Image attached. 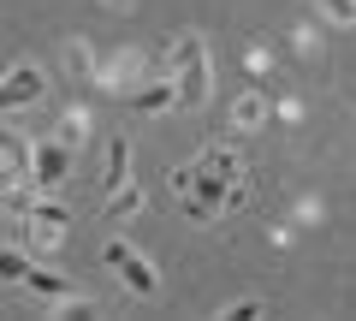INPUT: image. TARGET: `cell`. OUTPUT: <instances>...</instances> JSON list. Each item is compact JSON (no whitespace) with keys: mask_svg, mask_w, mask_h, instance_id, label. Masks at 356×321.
I'll return each mask as SVG.
<instances>
[{"mask_svg":"<svg viewBox=\"0 0 356 321\" xmlns=\"http://www.w3.org/2000/svg\"><path fill=\"white\" fill-rule=\"evenodd\" d=\"M0 161H6V185H24L30 173H36V149H30L18 131H6V143H0Z\"/></svg>","mask_w":356,"mask_h":321,"instance_id":"cell-11","label":"cell"},{"mask_svg":"<svg viewBox=\"0 0 356 321\" xmlns=\"http://www.w3.org/2000/svg\"><path fill=\"white\" fill-rule=\"evenodd\" d=\"M42 95H48V72L30 60H18L13 72H6V84H0V107L6 113H24V107H36Z\"/></svg>","mask_w":356,"mask_h":321,"instance_id":"cell-2","label":"cell"},{"mask_svg":"<svg viewBox=\"0 0 356 321\" xmlns=\"http://www.w3.org/2000/svg\"><path fill=\"white\" fill-rule=\"evenodd\" d=\"M65 65H72L77 77H89V72H95V54H89V42H65Z\"/></svg>","mask_w":356,"mask_h":321,"instance_id":"cell-19","label":"cell"},{"mask_svg":"<svg viewBox=\"0 0 356 321\" xmlns=\"http://www.w3.org/2000/svg\"><path fill=\"white\" fill-rule=\"evenodd\" d=\"M226 315H232V321H255V315H261V304H255V297H243V304H232Z\"/></svg>","mask_w":356,"mask_h":321,"instance_id":"cell-20","label":"cell"},{"mask_svg":"<svg viewBox=\"0 0 356 321\" xmlns=\"http://www.w3.org/2000/svg\"><path fill=\"white\" fill-rule=\"evenodd\" d=\"M178 214H184V220H196V226H208V220H214V208H208L196 191H184V196H178Z\"/></svg>","mask_w":356,"mask_h":321,"instance_id":"cell-18","label":"cell"},{"mask_svg":"<svg viewBox=\"0 0 356 321\" xmlns=\"http://www.w3.org/2000/svg\"><path fill=\"white\" fill-rule=\"evenodd\" d=\"M315 13L332 30H356V0H315Z\"/></svg>","mask_w":356,"mask_h":321,"instance_id":"cell-14","label":"cell"},{"mask_svg":"<svg viewBox=\"0 0 356 321\" xmlns=\"http://www.w3.org/2000/svg\"><path fill=\"white\" fill-rule=\"evenodd\" d=\"M166 77L178 84V102H184V107H202V102H208V48H202L196 30H184V36L172 42Z\"/></svg>","mask_w":356,"mask_h":321,"instance_id":"cell-1","label":"cell"},{"mask_svg":"<svg viewBox=\"0 0 356 321\" xmlns=\"http://www.w3.org/2000/svg\"><path fill=\"white\" fill-rule=\"evenodd\" d=\"M119 185H131V137H113L102 161V191H119Z\"/></svg>","mask_w":356,"mask_h":321,"instance_id":"cell-12","label":"cell"},{"mask_svg":"<svg viewBox=\"0 0 356 321\" xmlns=\"http://www.w3.org/2000/svg\"><path fill=\"white\" fill-rule=\"evenodd\" d=\"M191 191L202 196V203L214 208V214H220V208H232V203H238V185H232L226 173H214V167H202V161H196V185H191ZM178 196H184V191H178Z\"/></svg>","mask_w":356,"mask_h":321,"instance_id":"cell-7","label":"cell"},{"mask_svg":"<svg viewBox=\"0 0 356 321\" xmlns=\"http://www.w3.org/2000/svg\"><path fill=\"white\" fill-rule=\"evenodd\" d=\"M65 173H72V143H36V173H30V185L36 191H60Z\"/></svg>","mask_w":356,"mask_h":321,"instance_id":"cell-3","label":"cell"},{"mask_svg":"<svg viewBox=\"0 0 356 321\" xmlns=\"http://www.w3.org/2000/svg\"><path fill=\"white\" fill-rule=\"evenodd\" d=\"M267 113H273V107H267V84H250V90L232 102V125H238V131H261Z\"/></svg>","mask_w":356,"mask_h":321,"instance_id":"cell-9","label":"cell"},{"mask_svg":"<svg viewBox=\"0 0 356 321\" xmlns=\"http://www.w3.org/2000/svg\"><path fill=\"white\" fill-rule=\"evenodd\" d=\"M24 285L42 297V304H54V309H72L77 297H83L72 280H65V274H54V268H30V274H24Z\"/></svg>","mask_w":356,"mask_h":321,"instance_id":"cell-5","label":"cell"},{"mask_svg":"<svg viewBox=\"0 0 356 321\" xmlns=\"http://www.w3.org/2000/svg\"><path fill=\"white\" fill-rule=\"evenodd\" d=\"M143 65H149V60H143L137 48H119L113 60H107L102 84H107V90H119V95H131V90H143Z\"/></svg>","mask_w":356,"mask_h":321,"instance_id":"cell-6","label":"cell"},{"mask_svg":"<svg viewBox=\"0 0 356 321\" xmlns=\"http://www.w3.org/2000/svg\"><path fill=\"white\" fill-rule=\"evenodd\" d=\"M24 274H30V262L6 244V250H0V280H6V285H24Z\"/></svg>","mask_w":356,"mask_h":321,"instance_id":"cell-16","label":"cell"},{"mask_svg":"<svg viewBox=\"0 0 356 321\" xmlns=\"http://www.w3.org/2000/svg\"><path fill=\"white\" fill-rule=\"evenodd\" d=\"M102 262H107V268H119V262H125V244H119V238H107V244H102Z\"/></svg>","mask_w":356,"mask_h":321,"instance_id":"cell-21","label":"cell"},{"mask_svg":"<svg viewBox=\"0 0 356 321\" xmlns=\"http://www.w3.org/2000/svg\"><path fill=\"white\" fill-rule=\"evenodd\" d=\"M137 208H143V191H137V185H119V191H107V208H102V214H107V220H131Z\"/></svg>","mask_w":356,"mask_h":321,"instance_id":"cell-13","label":"cell"},{"mask_svg":"<svg viewBox=\"0 0 356 321\" xmlns=\"http://www.w3.org/2000/svg\"><path fill=\"white\" fill-rule=\"evenodd\" d=\"M83 137H89V113H77V107H72V113L60 119V143H72V149H77Z\"/></svg>","mask_w":356,"mask_h":321,"instance_id":"cell-17","label":"cell"},{"mask_svg":"<svg viewBox=\"0 0 356 321\" xmlns=\"http://www.w3.org/2000/svg\"><path fill=\"white\" fill-rule=\"evenodd\" d=\"M125 102H131V113H143V119H154V113H172V107H184V102H178V84H172V77H154V84H143V90H131Z\"/></svg>","mask_w":356,"mask_h":321,"instance_id":"cell-4","label":"cell"},{"mask_svg":"<svg viewBox=\"0 0 356 321\" xmlns=\"http://www.w3.org/2000/svg\"><path fill=\"white\" fill-rule=\"evenodd\" d=\"M30 238H36V250H54L65 238V208L60 203H36L30 208Z\"/></svg>","mask_w":356,"mask_h":321,"instance_id":"cell-8","label":"cell"},{"mask_svg":"<svg viewBox=\"0 0 356 321\" xmlns=\"http://www.w3.org/2000/svg\"><path fill=\"white\" fill-rule=\"evenodd\" d=\"M119 280H125L137 297H154V292H161V274H154V262L143 256V250H125V262H119Z\"/></svg>","mask_w":356,"mask_h":321,"instance_id":"cell-10","label":"cell"},{"mask_svg":"<svg viewBox=\"0 0 356 321\" xmlns=\"http://www.w3.org/2000/svg\"><path fill=\"white\" fill-rule=\"evenodd\" d=\"M202 167H214V173H226L232 185H243V155H238V149H208Z\"/></svg>","mask_w":356,"mask_h":321,"instance_id":"cell-15","label":"cell"},{"mask_svg":"<svg viewBox=\"0 0 356 321\" xmlns=\"http://www.w3.org/2000/svg\"><path fill=\"white\" fill-rule=\"evenodd\" d=\"M102 6L107 13H131V0H102Z\"/></svg>","mask_w":356,"mask_h":321,"instance_id":"cell-22","label":"cell"}]
</instances>
